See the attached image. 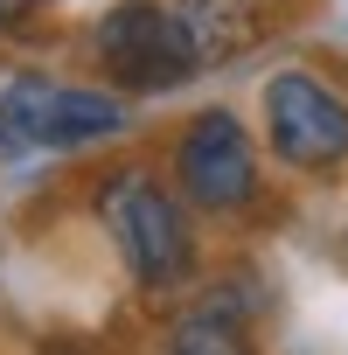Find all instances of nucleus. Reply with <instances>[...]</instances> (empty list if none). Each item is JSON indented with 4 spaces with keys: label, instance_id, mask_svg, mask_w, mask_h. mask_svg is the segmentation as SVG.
Here are the masks:
<instances>
[{
    "label": "nucleus",
    "instance_id": "8",
    "mask_svg": "<svg viewBox=\"0 0 348 355\" xmlns=\"http://www.w3.org/2000/svg\"><path fill=\"white\" fill-rule=\"evenodd\" d=\"M35 15V0H0V28H21Z\"/></svg>",
    "mask_w": 348,
    "mask_h": 355
},
{
    "label": "nucleus",
    "instance_id": "4",
    "mask_svg": "<svg viewBox=\"0 0 348 355\" xmlns=\"http://www.w3.org/2000/svg\"><path fill=\"white\" fill-rule=\"evenodd\" d=\"M91 56H98V70L119 91H139V98L174 91V84H189L202 70L167 0H119V8L91 28Z\"/></svg>",
    "mask_w": 348,
    "mask_h": 355
},
{
    "label": "nucleus",
    "instance_id": "2",
    "mask_svg": "<svg viewBox=\"0 0 348 355\" xmlns=\"http://www.w3.org/2000/svg\"><path fill=\"white\" fill-rule=\"evenodd\" d=\"M265 189L258 174V139L230 105L195 112L182 132H174V196L202 216H244Z\"/></svg>",
    "mask_w": 348,
    "mask_h": 355
},
{
    "label": "nucleus",
    "instance_id": "7",
    "mask_svg": "<svg viewBox=\"0 0 348 355\" xmlns=\"http://www.w3.org/2000/svg\"><path fill=\"white\" fill-rule=\"evenodd\" d=\"M160 355H258V341L244 334V320L230 306L202 300V306H189L182 320L167 327V348Z\"/></svg>",
    "mask_w": 348,
    "mask_h": 355
},
{
    "label": "nucleus",
    "instance_id": "5",
    "mask_svg": "<svg viewBox=\"0 0 348 355\" xmlns=\"http://www.w3.org/2000/svg\"><path fill=\"white\" fill-rule=\"evenodd\" d=\"M258 125L293 174H334L348 160V98L320 70H279L258 98Z\"/></svg>",
    "mask_w": 348,
    "mask_h": 355
},
{
    "label": "nucleus",
    "instance_id": "3",
    "mask_svg": "<svg viewBox=\"0 0 348 355\" xmlns=\"http://www.w3.org/2000/svg\"><path fill=\"white\" fill-rule=\"evenodd\" d=\"M125 98L98 91V84H63V77H8L0 91V125L15 132V146H42V153H77V146H105L125 132Z\"/></svg>",
    "mask_w": 348,
    "mask_h": 355
},
{
    "label": "nucleus",
    "instance_id": "1",
    "mask_svg": "<svg viewBox=\"0 0 348 355\" xmlns=\"http://www.w3.org/2000/svg\"><path fill=\"white\" fill-rule=\"evenodd\" d=\"M91 209H98V230L112 237L119 265L132 272V286L174 293V286L195 272V223H189V202L174 196V189H160L146 167H112V174H98Z\"/></svg>",
    "mask_w": 348,
    "mask_h": 355
},
{
    "label": "nucleus",
    "instance_id": "6",
    "mask_svg": "<svg viewBox=\"0 0 348 355\" xmlns=\"http://www.w3.org/2000/svg\"><path fill=\"white\" fill-rule=\"evenodd\" d=\"M174 21H182L195 63L216 70L265 42V0H174Z\"/></svg>",
    "mask_w": 348,
    "mask_h": 355
}]
</instances>
